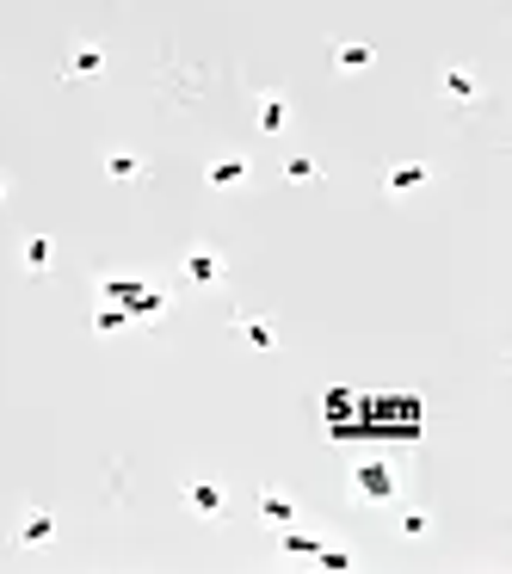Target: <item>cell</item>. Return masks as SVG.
Wrapping results in <instances>:
<instances>
[{
  "instance_id": "obj_1",
  "label": "cell",
  "mask_w": 512,
  "mask_h": 574,
  "mask_svg": "<svg viewBox=\"0 0 512 574\" xmlns=\"http://www.w3.org/2000/svg\"><path fill=\"white\" fill-rule=\"evenodd\" d=\"M105 297L124 303L130 321H155V315H167V297L155 291V284H142V278H105Z\"/></svg>"
},
{
  "instance_id": "obj_2",
  "label": "cell",
  "mask_w": 512,
  "mask_h": 574,
  "mask_svg": "<svg viewBox=\"0 0 512 574\" xmlns=\"http://www.w3.org/2000/svg\"><path fill=\"white\" fill-rule=\"evenodd\" d=\"M352 494H358V500H377V507H383V500H395V494H401L395 463H383V457H358V463H352Z\"/></svg>"
},
{
  "instance_id": "obj_3",
  "label": "cell",
  "mask_w": 512,
  "mask_h": 574,
  "mask_svg": "<svg viewBox=\"0 0 512 574\" xmlns=\"http://www.w3.org/2000/svg\"><path fill=\"white\" fill-rule=\"evenodd\" d=\"M179 272H186V284H198V291H216V284L229 278V266H223V254H216V247H186V254H179Z\"/></svg>"
},
{
  "instance_id": "obj_4",
  "label": "cell",
  "mask_w": 512,
  "mask_h": 574,
  "mask_svg": "<svg viewBox=\"0 0 512 574\" xmlns=\"http://www.w3.org/2000/svg\"><path fill=\"white\" fill-rule=\"evenodd\" d=\"M13 544H19V550H44V544H56V513H50V507H25L19 525H13Z\"/></svg>"
},
{
  "instance_id": "obj_5",
  "label": "cell",
  "mask_w": 512,
  "mask_h": 574,
  "mask_svg": "<svg viewBox=\"0 0 512 574\" xmlns=\"http://www.w3.org/2000/svg\"><path fill=\"white\" fill-rule=\"evenodd\" d=\"M426 179H432L426 161H395V167L383 173V192H389V198H414V192H426Z\"/></svg>"
},
{
  "instance_id": "obj_6",
  "label": "cell",
  "mask_w": 512,
  "mask_h": 574,
  "mask_svg": "<svg viewBox=\"0 0 512 574\" xmlns=\"http://www.w3.org/2000/svg\"><path fill=\"white\" fill-rule=\"evenodd\" d=\"M186 507L198 519H223L229 513V488L223 482H186Z\"/></svg>"
},
{
  "instance_id": "obj_7",
  "label": "cell",
  "mask_w": 512,
  "mask_h": 574,
  "mask_svg": "<svg viewBox=\"0 0 512 574\" xmlns=\"http://www.w3.org/2000/svg\"><path fill=\"white\" fill-rule=\"evenodd\" d=\"M438 87H445V99H451V105H475V99H482V75H475V68H463V62H451Z\"/></svg>"
},
{
  "instance_id": "obj_8",
  "label": "cell",
  "mask_w": 512,
  "mask_h": 574,
  "mask_svg": "<svg viewBox=\"0 0 512 574\" xmlns=\"http://www.w3.org/2000/svg\"><path fill=\"white\" fill-rule=\"evenodd\" d=\"M62 75L68 81H99L105 75V50L99 44H75V50H68V62H62Z\"/></svg>"
},
{
  "instance_id": "obj_9",
  "label": "cell",
  "mask_w": 512,
  "mask_h": 574,
  "mask_svg": "<svg viewBox=\"0 0 512 574\" xmlns=\"http://www.w3.org/2000/svg\"><path fill=\"white\" fill-rule=\"evenodd\" d=\"M19 266L44 278V272L56 266V241H50V235H25V241H19Z\"/></svg>"
},
{
  "instance_id": "obj_10",
  "label": "cell",
  "mask_w": 512,
  "mask_h": 574,
  "mask_svg": "<svg viewBox=\"0 0 512 574\" xmlns=\"http://www.w3.org/2000/svg\"><path fill=\"white\" fill-rule=\"evenodd\" d=\"M235 334H241L253 352H272V346H278V328H272L266 315H241V321H235Z\"/></svg>"
},
{
  "instance_id": "obj_11",
  "label": "cell",
  "mask_w": 512,
  "mask_h": 574,
  "mask_svg": "<svg viewBox=\"0 0 512 574\" xmlns=\"http://www.w3.org/2000/svg\"><path fill=\"white\" fill-rule=\"evenodd\" d=\"M210 186H216V192H235V186H247V161H241V155L210 161Z\"/></svg>"
},
{
  "instance_id": "obj_12",
  "label": "cell",
  "mask_w": 512,
  "mask_h": 574,
  "mask_svg": "<svg viewBox=\"0 0 512 574\" xmlns=\"http://www.w3.org/2000/svg\"><path fill=\"white\" fill-rule=\"evenodd\" d=\"M260 130H266V136H284V130H290V105H284V93H266V99H260Z\"/></svg>"
},
{
  "instance_id": "obj_13",
  "label": "cell",
  "mask_w": 512,
  "mask_h": 574,
  "mask_svg": "<svg viewBox=\"0 0 512 574\" xmlns=\"http://www.w3.org/2000/svg\"><path fill=\"white\" fill-rule=\"evenodd\" d=\"M371 62H377L371 44H334V68H340V75H358V68H371Z\"/></svg>"
},
{
  "instance_id": "obj_14",
  "label": "cell",
  "mask_w": 512,
  "mask_h": 574,
  "mask_svg": "<svg viewBox=\"0 0 512 574\" xmlns=\"http://www.w3.org/2000/svg\"><path fill=\"white\" fill-rule=\"evenodd\" d=\"M105 173H112L118 186H130V179H142V155L136 149H112V155H105Z\"/></svg>"
},
{
  "instance_id": "obj_15",
  "label": "cell",
  "mask_w": 512,
  "mask_h": 574,
  "mask_svg": "<svg viewBox=\"0 0 512 574\" xmlns=\"http://www.w3.org/2000/svg\"><path fill=\"white\" fill-rule=\"evenodd\" d=\"M260 513H266L272 525H290V519H297V500H290L284 488H266V494H260Z\"/></svg>"
},
{
  "instance_id": "obj_16",
  "label": "cell",
  "mask_w": 512,
  "mask_h": 574,
  "mask_svg": "<svg viewBox=\"0 0 512 574\" xmlns=\"http://www.w3.org/2000/svg\"><path fill=\"white\" fill-rule=\"evenodd\" d=\"M93 328H99V334H124V328H130L124 303H99V309H93Z\"/></svg>"
},
{
  "instance_id": "obj_17",
  "label": "cell",
  "mask_w": 512,
  "mask_h": 574,
  "mask_svg": "<svg viewBox=\"0 0 512 574\" xmlns=\"http://www.w3.org/2000/svg\"><path fill=\"white\" fill-rule=\"evenodd\" d=\"M284 179H297V186H309V179H321V167H315L309 155H290V161H284Z\"/></svg>"
},
{
  "instance_id": "obj_18",
  "label": "cell",
  "mask_w": 512,
  "mask_h": 574,
  "mask_svg": "<svg viewBox=\"0 0 512 574\" xmlns=\"http://www.w3.org/2000/svg\"><path fill=\"white\" fill-rule=\"evenodd\" d=\"M284 550H290V556H315V550H321V537H309V531H290V537H284Z\"/></svg>"
},
{
  "instance_id": "obj_19",
  "label": "cell",
  "mask_w": 512,
  "mask_h": 574,
  "mask_svg": "<svg viewBox=\"0 0 512 574\" xmlns=\"http://www.w3.org/2000/svg\"><path fill=\"white\" fill-rule=\"evenodd\" d=\"M432 531V519L420 513V507H408V513H401V537H426Z\"/></svg>"
},
{
  "instance_id": "obj_20",
  "label": "cell",
  "mask_w": 512,
  "mask_h": 574,
  "mask_svg": "<svg viewBox=\"0 0 512 574\" xmlns=\"http://www.w3.org/2000/svg\"><path fill=\"white\" fill-rule=\"evenodd\" d=\"M0 198H7V173H0Z\"/></svg>"
}]
</instances>
